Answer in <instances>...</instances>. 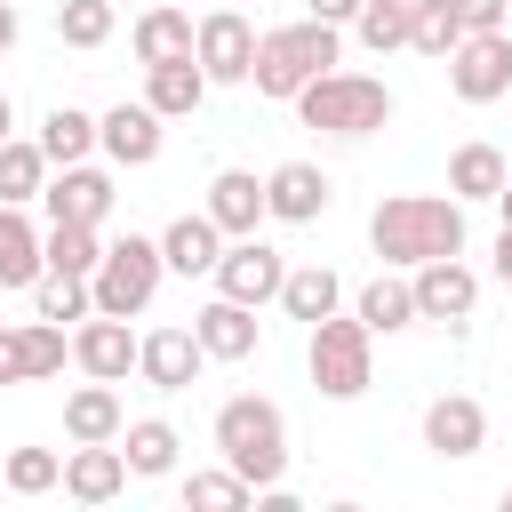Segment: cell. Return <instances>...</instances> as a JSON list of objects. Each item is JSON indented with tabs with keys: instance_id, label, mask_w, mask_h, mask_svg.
I'll use <instances>...</instances> for the list:
<instances>
[{
	"instance_id": "cell-24",
	"label": "cell",
	"mask_w": 512,
	"mask_h": 512,
	"mask_svg": "<svg viewBox=\"0 0 512 512\" xmlns=\"http://www.w3.org/2000/svg\"><path fill=\"white\" fill-rule=\"evenodd\" d=\"M48 176H56V160L40 152V136H8L0 144V200L8 208H32L48 192Z\"/></svg>"
},
{
	"instance_id": "cell-25",
	"label": "cell",
	"mask_w": 512,
	"mask_h": 512,
	"mask_svg": "<svg viewBox=\"0 0 512 512\" xmlns=\"http://www.w3.org/2000/svg\"><path fill=\"white\" fill-rule=\"evenodd\" d=\"M504 176H512L504 144H456V160H448V192H456L464 208H472V200H496Z\"/></svg>"
},
{
	"instance_id": "cell-49",
	"label": "cell",
	"mask_w": 512,
	"mask_h": 512,
	"mask_svg": "<svg viewBox=\"0 0 512 512\" xmlns=\"http://www.w3.org/2000/svg\"><path fill=\"white\" fill-rule=\"evenodd\" d=\"M504 160H512V152H504Z\"/></svg>"
},
{
	"instance_id": "cell-5",
	"label": "cell",
	"mask_w": 512,
	"mask_h": 512,
	"mask_svg": "<svg viewBox=\"0 0 512 512\" xmlns=\"http://www.w3.org/2000/svg\"><path fill=\"white\" fill-rule=\"evenodd\" d=\"M296 120L320 128V136H376L392 120V88L376 72H320L304 96H296Z\"/></svg>"
},
{
	"instance_id": "cell-29",
	"label": "cell",
	"mask_w": 512,
	"mask_h": 512,
	"mask_svg": "<svg viewBox=\"0 0 512 512\" xmlns=\"http://www.w3.org/2000/svg\"><path fill=\"white\" fill-rule=\"evenodd\" d=\"M192 32H200V24H192L184 8H144L128 40H136V64H168V56H192Z\"/></svg>"
},
{
	"instance_id": "cell-11",
	"label": "cell",
	"mask_w": 512,
	"mask_h": 512,
	"mask_svg": "<svg viewBox=\"0 0 512 512\" xmlns=\"http://www.w3.org/2000/svg\"><path fill=\"white\" fill-rule=\"evenodd\" d=\"M160 144H168V120H160L152 104H112V112L96 120V152H104L112 168H152Z\"/></svg>"
},
{
	"instance_id": "cell-30",
	"label": "cell",
	"mask_w": 512,
	"mask_h": 512,
	"mask_svg": "<svg viewBox=\"0 0 512 512\" xmlns=\"http://www.w3.org/2000/svg\"><path fill=\"white\" fill-rule=\"evenodd\" d=\"M40 152H48L56 168L88 160V152H96V112H80V104H56V112L40 120Z\"/></svg>"
},
{
	"instance_id": "cell-21",
	"label": "cell",
	"mask_w": 512,
	"mask_h": 512,
	"mask_svg": "<svg viewBox=\"0 0 512 512\" xmlns=\"http://www.w3.org/2000/svg\"><path fill=\"white\" fill-rule=\"evenodd\" d=\"M160 256H168V272L200 280V272H216V256H224V224H216L208 208H192V216H176V224L160 232Z\"/></svg>"
},
{
	"instance_id": "cell-13",
	"label": "cell",
	"mask_w": 512,
	"mask_h": 512,
	"mask_svg": "<svg viewBox=\"0 0 512 512\" xmlns=\"http://www.w3.org/2000/svg\"><path fill=\"white\" fill-rule=\"evenodd\" d=\"M112 176L104 168H88V160H72V168H56L48 176V192H40V208H48V224H104L112 216Z\"/></svg>"
},
{
	"instance_id": "cell-16",
	"label": "cell",
	"mask_w": 512,
	"mask_h": 512,
	"mask_svg": "<svg viewBox=\"0 0 512 512\" xmlns=\"http://www.w3.org/2000/svg\"><path fill=\"white\" fill-rule=\"evenodd\" d=\"M136 344H144V336H128V320H112V312H88V320L72 328L80 376H104V384H120V376L136 368Z\"/></svg>"
},
{
	"instance_id": "cell-32",
	"label": "cell",
	"mask_w": 512,
	"mask_h": 512,
	"mask_svg": "<svg viewBox=\"0 0 512 512\" xmlns=\"http://www.w3.org/2000/svg\"><path fill=\"white\" fill-rule=\"evenodd\" d=\"M112 16H120V0H56V40L64 48H104Z\"/></svg>"
},
{
	"instance_id": "cell-40",
	"label": "cell",
	"mask_w": 512,
	"mask_h": 512,
	"mask_svg": "<svg viewBox=\"0 0 512 512\" xmlns=\"http://www.w3.org/2000/svg\"><path fill=\"white\" fill-rule=\"evenodd\" d=\"M464 32H504V0H448Z\"/></svg>"
},
{
	"instance_id": "cell-37",
	"label": "cell",
	"mask_w": 512,
	"mask_h": 512,
	"mask_svg": "<svg viewBox=\"0 0 512 512\" xmlns=\"http://www.w3.org/2000/svg\"><path fill=\"white\" fill-rule=\"evenodd\" d=\"M456 40H464V24H456V8H448V0H416V24H408V48H416V56H432V64H448V56H456Z\"/></svg>"
},
{
	"instance_id": "cell-8",
	"label": "cell",
	"mask_w": 512,
	"mask_h": 512,
	"mask_svg": "<svg viewBox=\"0 0 512 512\" xmlns=\"http://www.w3.org/2000/svg\"><path fill=\"white\" fill-rule=\"evenodd\" d=\"M448 88H456L464 104L512 96V24H504V32H464L456 56H448Z\"/></svg>"
},
{
	"instance_id": "cell-6",
	"label": "cell",
	"mask_w": 512,
	"mask_h": 512,
	"mask_svg": "<svg viewBox=\"0 0 512 512\" xmlns=\"http://www.w3.org/2000/svg\"><path fill=\"white\" fill-rule=\"evenodd\" d=\"M160 280H168V256H160V240H144V232H128V240H104V264H96V312H112V320H136L152 296H160Z\"/></svg>"
},
{
	"instance_id": "cell-36",
	"label": "cell",
	"mask_w": 512,
	"mask_h": 512,
	"mask_svg": "<svg viewBox=\"0 0 512 512\" xmlns=\"http://www.w3.org/2000/svg\"><path fill=\"white\" fill-rule=\"evenodd\" d=\"M0 480H8V496H48V488H64V456L56 448H8Z\"/></svg>"
},
{
	"instance_id": "cell-9",
	"label": "cell",
	"mask_w": 512,
	"mask_h": 512,
	"mask_svg": "<svg viewBox=\"0 0 512 512\" xmlns=\"http://www.w3.org/2000/svg\"><path fill=\"white\" fill-rule=\"evenodd\" d=\"M192 56H200V72H208L216 88H240V80L256 72V24H248L240 8H208L200 32H192Z\"/></svg>"
},
{
	"instance_id": "cell-2",
	"label": "cell",
	"mask_w": 512,
	"mask_h": 512,
	"mask_svg": "<svg viewBox=\"0 0 512 512\" xmlns=\"http://www.w3.org/2000/svg\"><path fill=\"white\" fill-rule=\"evenodd\" d=\"M216 456H224L240 480L280 488V472H288V416H280V400L232 392V400L216 408Z\"/></svg>"
},
{
	"instance_id": "cell-38",
	"label": "cell",
	"mask_w": 512,
	"mask_h": 512,
	"mask_svg": "<svg viewBox=\"0 0 512 512\" xmlns=\"http://www.w3.org/2000/svg\"><path fill=\"white\" fill-rule=\"evenodd\" d=\"M64 360H72L64 320H24V368H32V384H40V376H56Z\"/></svg>"
},
{
	"instance_id": "cell-48",
	"label": "cell",
	"mask_w": 512,
	"mask_h": 512,
	"mask_svg": "<svg viewBox=\"0 0 512 512\" xmlns=\"http://www.w3.org/2000/svg\"><path fill=\"white\" fill-rule=\"evenodd\" d=\"M400 8H416V0H400Z\"/></svg>"
},
{
	"instance_id": "cell-45",
	"label": "cell",
	"mask_w": 512,
	"mask_h": 512,
	"mask_svg": "<svg viewBox=\"0 0 512 512\" xmlns=\"http://www.w3.org/2000/svg\"><path fill=\"white\" fill-rule=\"evenodd\" d=\"M496 208H504V232H512V176H504V192H496Z\"/></svg>"
},
{
	"instance_id": "cell-39",
	"label": "cell",
	"mask_w": 512,
	"mask_h": 512,
	"mask_svg": "<svg viewBox=\"0 0 512 512\" xmlns=\"http://www.w3.org/2000/svg\"><path fill=\"white\" fill-rule=\"evenodd\" d=\"M0 384H32V368H24V320L0 328Z\"/></svg>"
},
{
	"instance_id": "cell-20",
	"label": "cell",
	"mask_w": 512,
	"mask_h": 512,
	"mask_svg": "<svg viewBox=\"0 0 512 512\" xmlns=\"http://www.w3.org/2000/svg\"><path fill=\"white\" fill-rule=\"evenodd\" d=\"M208 72H200V56H168V64H144V104L160 112V120H192L200 104H208Z\"/></svg>"
},
{
	"instance_id": "cell-44",
	"label": "cell",
	"mask_w": 512,
	"mask_h": 512,
	"mask_svg": "<svg viewBox=\"0 0 512 512\" xmlns=\"http://www.w3.org/2000/svg\"><path fill=\"white\" fill-rule=\"evenodd\" d=\"M16 136V104H8V88H0V144Z\"/></svg>"
},
{
	"instance_id": "cell-27",
	"label": "cell",
	"mask_w": 512,
	"mask_h": 512,
	"mask_svg": "<svg viewBox=\"0 0 512 512\" xmlns=\"http://www.w3.org/2000/svg\"><path fill=\"white\" fill-rule=\"evenodd\" d=\"M352 312L376 328V336H400V328H416L424 312H416V280H392V272H376L360 296H352Z\"/></svg>"
},
{
	"instance_id": "cell-7",
	"label": "cell",
	"mask_w": 512,
	"mask_h": 512,
	"mask_svg": "<svg viewBox=\"0 0 512 512\" xmlns=\"http://www.w3.org/2000/svg\"><path fill=\"white\" fill-rule=\"evenodd\" d=\"M216 296H232V304H280V280H288V256L272 248V240H256V232H240V240H224V256H216Z\"/></svg>"
},
{
	"instance_id": "cell-31",
	"label": "cell",
	"mask_w": 512,
	"mask_h": 512,
	"mask_svg": "<svg viewBox=\"0 0 512 512\" xmlns=\"http://www.w3.org/2000/svg\"><path fill=\"white\" fill-rule=\"evenodd\" d=\"M184 504H192V512H240V504H256V480H240L232 464L184 472Z\"/></svg>"
},
{
	"instance_id": "cell-47",
	"label": "cell",
	"mask_w": 512,
	"mask_h": 512,
	"mask_svg": "<svg viewBox=\"0 0 512 512\" xmlns=\"http://www.w3.org/2000/svg\"><path fill=\"white\" fill-rule=\"evenodd\" d=\"M504 24H512V0H504Z\"/></svg>"
},
{
	"instance_id": "cell-12",
	"label": "cell",
	"mask_w": 512,
	"mask_h": 512,
	"mask_svg": "<svg viewBox=\"0 0 512 512\" xmlns=\"http://www.w3.org/2000/svg\"><path fill=\"white\" fill-rule=\"evenodd\" d=\"M424 448L448 456V464L480 456V448H488V408H480L472 392H440V400H424Z\"/></svg>"
},
{
	"instance_id": "cell-28",
	"label": "cell",
	"mask_w": 512,
	"mask_h": 512,
	"mask_svg": "<svg viewBox=\"0 0 512 512\" xmlns=\"http://www.w3.org/2000/svg\"><path fill=\"white\" fill-rule=\"evenodd\" d=\"M176 448H184V440H176V424H168V416H136V424L120 432V456H128V472H136V480L176 472Z\"/></svg>"
},
{
	"instance_id": "cell-3",
	"label": "cell",
	"mask_w": 512,
	"mask_h": 512,
	"mask_svg": "<svg viewBox=\"0 0 512 512\" xmlns=\"http://www.w3.org/2000/svg\"><path fill=\"white\" fill-rule=\"evenodd\" d=\"M320 72H336V24H320V16H296V24H272V32H256V96H280V104H296Z\"/></svg>"
},
{
	"instance_id": "cell-43",
	"label": "cell",
	"mask_w": 512,
	"mask_h": 512,
	"mask_svg": "<svg viewBox=\"0 0 512 512\" xmlns=\"http://www.w3.org/2000/svg\"><path fill=\"white\" fill-rule=\"evenodd\" d=\"M16 48V0H0V56Z\"/></svg>"
},
{
	"instance_id": "cell-23",
	"label": "cell",
	"mask_w": 512,
	"mask_h": 512,
	"mask_svg": "<svg viewBox=\"0 0 512 512\" xmlns=\"http://www.w3.org/2000/svg\"><path fill=\"white\" fill-rule=\"evenodd\" d=\"M128 432V408H120V392L104 384V376H88L72 400H64V440H120Z\"/></svg>"
},
{
	"instance_id": "cell-15",
	"label": "cell",
	"mask_w": 512,
	"mask_h": 512,
	"mask_svg": "<svg viewBox=\"0 0 512 512\" xmlns=\"http://www.w3.org/2000/svg\"><path fill=\"white\" fill-rule=\"evenodd\" d=\"M128 480H136V472H128L120 440H72V456H64V496H72V504H112Z\"/></svg>"
},
{
	"instance_id": "cell-35",
	"label": "cell",
	"mask_w": 512,
	"mask_h": 512,
	"mask_svg": "<svg viewBox=\"0 0 512 512\" xmlns=\"http://www.w3.org/2000/svg\"><path fill=\"white\" fill-rule=\"evenodd\" d=\"M32 304H40V320H88L96 312V288L80 272H40L32 280Z\"/></svg>"
},
{
	"instance_id": "cell-22",
	"label": "cell",
	"mask_w": 512,
	"mask_h": 512,
	"mask_svg": "<svg viewBox=\"0 0 512 512\" xmlns=\"http://www.w3.org/2000/svg\"><path fill=\"white\" fill-rule=\"evenodd\" d=\"M40 272H48V232L0 200V288H32Z\"/></svg>"
},
{
	"instance_id": "cell-17",
	"label": "cell",
	"mask_w": 512,
	"mask_h": 512,
	"mask_svg": "<svg viewBox=\"0 0 512 512\" xmlns=\"http://www.w3.org/2000/svg\"><path fill=\"white\" fill-rule=\"evenodd\" d=\"M200 368H208V352H200L192 328H152V336L136 344V376H144L152 392H184Z\"/></svg>"
},
{
	"instance_id": "cell-10",
	"label": "cell",
	"mask_w": 512,
	"mask_h": 512,
	"mask_svg": "<svg viewBox=\"0 0 512 512\" xmlns=\"http://www.w3.org/2000/svg\"><path fill=\"white\" fill-rule=\"evenodd\" d=\"M408 280H416V312H424V320H440V328H472L480 272H472L464 256H432V264H416Z\"/></svg>"
},
{
	"instance_id": "cell-4",
	"label": "cell",
	"mask_w": 512,
	"mask_h": 512,
	"mask_svg": "<svg viewBox=\"0 0 512 512\" xmlns=\"http://www.w3.org/2000/svg\"><path fill=\"white\" fill-rule=\"evenodd\" d=\"M304 368H312V392L320 400H360L368 384H376V328L352 312H328V320H312V344H304Z\"/></svg>"
},
{
	"instance_id": "cell-14",
	"label": "cell",
	"mask_w": 512,
	"mask_h": 512,
	"mask_svg": "<svg viewBox=\"0 0 512 512\" xmlns=\"http://www.w3.org/2000/svg\"><path fill=\"white\" fill-rule=\"evenodd\" d=\"M264 200H272V224H320L328 200H336V184H328L320 160H280L264 176Z\"/></svg>"
},
{
	"instance_id": "cell-1",
	"label": "cell",
	"mask_w": 512,
	"mask_h": 512,
	"mask_svg": "<svg viewBox=\"0 0 512 512\" xmlns=\"http://www.w3.org/2000/svg\"><path fill=\"white\" fill-rule=\"evenodd\" d=\"M464 200L456 192H392V200H376V216H368V248L392 264V272H416V264H432V256H464Z\"/></svg>"
},
{
	"instance_id": "cell-19",
	"label": "cell",
	"mask_w": 512,
	"mask_h": 512,
	"mask_svg": "<svg viewBox=\"0 0 512 512\" xmlns=\"http://www.w3.org/2000/svg\"><path fill=\"white\" fill-rule=\"evenodd\" d=\"M192 336H200V352H208V360H248V352L264 344L256 304H232V296H208V304L192 312Z\"/></svg>"
},
{
	"instance_id": "cell-42",
	"label": "cell",
	"mask_w": 512,
	"mask_h": 512,
	"mask_svg": "<svg viewBox=\"0 0 512 512\" xmlns=\"http://www.w3.org/2000/svg\"><path fill=\"white\" fill-rule=\"evenodd\" d=\"M488 272L512 288V232H496V248H488Z\"/></svg>"
},
{
	"instance_id": "cell-33",
	"label": "cell",
	"mask_w": 512,
	"mask_h": 512,
	"mask_svg": "<svg viewBox=\"0 0 512 512\" xmlns=\"http://www.w3.org/2000/svg\"><path fill=\"white\" fill-rule=\"evenodd\" d=\"M408 24H416V8H400V0H360V16H352L360 48H376V56L408 48Z\"/></svg>"
},
{
	"instance_id": "cell-41",
	"label": "cell",
	"mask_w": 512,
	"mask_h": 512,
	"mask_svg": "<svg viewBox=\"0 0 512 512\" xmlns=\"http://www.w3.org/2000/svg\"><path fill=\"white\" fill-rule=\"evenodd\" d=\"M304 16H320V24H352L360 0H304Z\"/></svg>"
},
{
	"instance_id": "cell-26",
	"label": "cell",
	"mask_w": 512,
	"mask_h": 512,
	"mask_svg": "<svg viewBox=\"0 0 512 512\" xmlns=\"http://www.w3.org/2000/svg\"><path fill=\"white\" fill-rule=\"evenodd\" d=\"M336 304H344V280H336L328 264H288V280H280V312H288V320L312 328V320H328Z\"/></svg>"
},
{
	"instance_id": "cell-46",
	"label": "cell",
	"mask_w": 512,
	"mask_h": 512,
	"mask_svg": "<svg viewBox=\"0 0 512 512\" xmlns=\"http://www.w3.org/2000/svg\"><path fill=\"white\" fill-rule=\"evenodd\" d=\"M504 512H512V488H504Z\"/></svg>"
},
{
	"instance_id": "cell-18",
	"label": "cell",
	"mask_w": 512,
	"mask_h": 512,
	"mask_svg": "<svg viewBox=\"0 0 512 512\" xmlns=\"http://www.w3.org/2000/svg\"><path fill=\"white\" fill-rule=\"evenodd\" d=\"M200 208L224 224V240H240V232H256V224L272 216V200H264V176H256V168H216Z\"/></svg>"
},
{
	"instance_id": "cell-34",
	"label": "cell",
	"mask_w": 512,
	"mask_h": 512,
	"mask_svg": "<svg viewBox=\"0 0 512 512\" xmlns=\"http://www.w3.org/2000/svg\"><path fill=\"white\" fill-rule=\"evenodd\" d=\"M96 264H104L96 224H48V272H80V280H96Z\"/></svg>"
}]
</instances>
